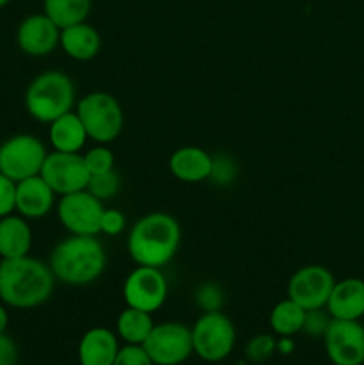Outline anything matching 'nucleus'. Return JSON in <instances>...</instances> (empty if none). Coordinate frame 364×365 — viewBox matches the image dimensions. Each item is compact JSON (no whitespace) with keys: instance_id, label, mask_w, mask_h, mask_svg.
<instances>
[{"instance_id":"1","label":"nucleus","mask_w":364,"mask_h":365,"mask_svg":"<svg viewBox=\"0 0 364 365\" xmlns=\"http://www.w3.org/2000/svg\"><path fill=\"white\" fill-rule=\"evenodd\" d=\"M49 262L31 255L0 260V302L18 310L36 309L49 302L56 289Z\"/></svg>"},{"instance_id":"2","label":"nucleus","mask_w":364,"mask_h":365,"mask_svg":"<svg viewBox=\"0 0 364 365\" xmlns=\"http://www.w3.org/2000/svg\"><path fill=\"white\" fill-rule=\"evenodd\" d=\"M182 230L178 221L166 212H150L132 225L127 235V252L138 266L159 267L177 255L181 248Z\"/></svg>"},{"instance_id":"3","label":"nucleus","mask_w":364,"mask_h":365,"mask_svg":"<svg viewBox=\"0 0 364 365\" xmlns=\"http://www.w3.org/2000/svg\"><path fill=\"white\" fill-rule=\"evenodd\" d=\"M49 266L57 282L86 287L98 280L107 266V255L96 235H68L54 246Z\"/></svg>"},{"instance_id":"4","label":"nucleus","mask_w":364,"mask_h":365,"mask_svg":"<svg viewBox=\"0 0 364 365\" xmlns=\"http://www.w3.org/2000/svg\"><path fill=\"white\" fill-rule=\"evenodd\" d=\"M74 81L64 71L49 70L36 75L25 89V110L39 123H52L63 114L74 110L75 106Z\"/></svg>"},{"instance_id":"5","label":"nucleus","mask_w":364,"mask_h":365,"mask_svg":"<svg viewBox=\"0 0 364 365\" xmlns=\"http://www.w3.org/2000/svg\"><path fill=\"white\" fill-rule=\"evenodd\" d=\"M86 134L96 145H111L123 130V110L111 93L93 91L82 96L75 109Z\"/></svg>"},{"instance_id":"6","label":"nucleus","mask_w":364,"mask_h":365,"mask_svg":"<svg viewBox=\"0 0 364 365\" xmlns=\"http://www.w3.org/2000/svg\"><path fill=\"white\" fill-rule=\"evenodd\" d=\"M193 353L203 362L218 364L227 359L236 346L234 323L221 310L203 312L191 328Z\"/></svg>"},{"instance_id":"7","label":"nucleus","mask_w":364,"mask_h":365,"mask_svg":"<svg viewBox=\"0 0 364 365\" xmlns=\"http://www.w3.org/2000/svg\"><path fill=\"white\" fill-rule=\"evenodd\" d=\"M46 148L32 134H14L0 145V173L20 182L39 175L46 159Z\"/></svg>"},{"instance_id":"8","label":"nucleus","mask_w":364,"mask_h":365,"mask_svg":"<svg viewBox=\"0 0 364 365\" xmlns=\"http://www.w3.org/2000/svg\"><path fill=\"white\" fill-rule=\"evenodd\" d=\"M153 365H181L193 355L191 328L177 321L153 324L143 342Z\"/></svg>"},{"instance_id":"9","label":"nucleus","mask_w":364,"mask_h":365,"mask_svg":"<svg viewBox=\"0 0 364 365\" xmlns=\"http://www.w3.org/2000/svg\"><path fill=\"white\" fill-rule=\"evenodd\" d=\"M103 202L89 191H77L61 196L57 202V220L71 235H98Z\"/></svg>"},{"instance_id":"10","label":"nucleus","mask_w":364,"mask_h":365,"mask_svg":"<svg viewBox=\"0 0 364 365\" xmlns=\"http://www.w3.org/2000/svg\"><path fill=\"white\" fill-rule=\"evenodd\" d=\"M123 299L127 307L153 314L166 303L168 280L159 267L138 266L123 282Z\"/></svg>"},{"instance_id":"11","label":"nucleus","mask_w":364,"mask_h":365,"mask_svg":"<svg viewBox=\"0 0 364 365\" xmlns=\"http://www.w3.org/2000/svg\"><path fill=\"white\" fill-rule=\"evenodd\" d=\"M39 175L57 196L84 191L91 177L82 159V153H64L56 150L46 153Z\"/></svg>"},{"instance_id":"12","label":"nucleus","mask_w":364,"mask_h":365,"mask_svg":"<svg viewBox=\"0 0 364 365\" xmlns=\"http://www.w3.org/2000/svg\"><path fill=\"white\" fill-rule=\"evenodd\" d=\"M334 284L335 278L328 267L320 264L303 266L289 278L288 298L305 310L325 309Z\"/></svg>"},{"instance_id":"13","label":"nucleus","mask_w":364,"mask_h":365,"mask_svg":"<svg viewBox=\"0 0 364 365\" xmlns=\"http://www.w3.org/2000/svg\"><path fill=\"white\" fill-rule=\"evenodd\" d=\"M321 339L334 365L364 364V324L360 321L332 319Z\"/></svg>"},{"instance_id":"14","label":"nucleus","mask_w":364,"mask_h":365,"mask_svg":"<svg viewBox=\"0 0 364 365\" xmlns=\"http://www.w3.org/2000/svg\"><path fill=\"white\" fill-rule=\"evenodd\" d=\"M61 29L45 13L25 16L16 29V45L25 56L46 57L59 46Z\"/></svg>"},{"instance_id":"15","label":"nucleus","mask_w":364,"mask_h":365,"mask_svg":"<svg viewBox=\"0 0 364 365\" xmlns=\"http://www.w3.org/2000/svg\"><path fill=\"white\" fill-rule=\"evenodd\" d=\"M56 196L41 175L16 182V212L25 220H41L52 212Z\"/></svg>"},{"instance_id":"16","label":"nucleus","mask_w":364,"mask_h":365,"mask_svg":"<svg viewBox=\"0 0 364 365\" xmlns=\"http://www.w3.org/2000/svg\"><path fill=\"white\" fill-rule=\"evenodd\" d=\"M325 310L332 319L360 321L364 317V280L343 278L335 282Z\"/></svg>"},{"instance_id":"17","label":"nucleus","mask_w":364,"mask_h":365,"mask_svg":"<svg viewBox=\"0 0 364 365\" xmlns=\"http://www.w3.org/2000/svg\"><path fill=\"white\" fill-rule=\"evenodd\" d=\"M168 168L177 180L186 184H198L209 180L213 155L200 146H182L171 153Z\"/></svg>"},{"instance_id":"18","label":"nucleus","mask_w":364,"mask_h":365,"mask_svg":"<svg viewBox=\"0 0 364 365\" xmlns=\"http://www.w3.org/2000/svg\"><path fill=\"white\" fill-rule=\"evenodd\" d=\"M120 344L118 335L106 327L89 328L79 342V364L81 365H113Z\"/></svg>"},{"instance_id":"19","label":"nucleus","mask_w":364,"mask_h":365,"mask_svg":"<svg viewBox=\"0 0 364 365\" xmlns=\"http://www.w3.org/2000/svg\"><path fill=\"white\" fill-rule=\"evenodd\" d=\"M59 46L68 57L84 63V61H91L98 56L102 39L93 25L82 21V24L61 29Z\"/></svg>"},{"instance_id":"20","label":"nucleus","mask_w":364,"mask_h":365,"mask_svg":"<svg viewBox=\"0 0 364 365\" xmlns=\"http://www.w3.org/2000/svg\"><path fill=\"white\" fill-rule=\"evenodd\" d=\"M32 248V230L20 214L0 217V259H18L29 255Z\"/></svg>"},{"instance_id":"21","label":"nucleus","mask_w":364,"mask_h":365,"mask_svg":"<svg viewBox=\"0 0 364 365\" xmlns=\"http://www.w3.org/2000/svg\"><path fill=\"white\" fill-rule=\"evenodd\" d=\"M88 139L84 125L75 110H70L49 123V141L56 152L81 153Z\"/></svg>"},{"instance_id":"22","label":"nucleus","mask_w":364,"mask_h":365,"mask_svg":"<svg viewBox=\"0 0 364 365\" xmlns=\"http://www.w3.org/2000/svg\"><path fill=\"white\" fill-rule=\"evenodd\" d=\"M153 324L156 323L152 319V314L127 307L121 310L116 319V335L125 344L143 346V342L152 331Z\"/></svg>"},{"instance_id":"23","label":"nucleus","mask_w":364,"mask_h":365,"mask_svg":"<svg viewBox=\"0 0 364 365\" xmlns=\"http://www.w3.org/2000/svg\"><path fill=\"white\" fill-rule=\"evenodd\" d=\"M93 0H43V13L59 29L86 21Z\"/></svg>"},{"instance_id":"24","label":"nucleus","mask_w":364,"mask_h":365,"mask_svg":"<svg viewBox=\"0 0 364 365\" xmlns=\"http://www.w3.org/2000/svg\"><path fill=\"white\" fill-rule=\"evenodd\" d=\"M303 319H305V309L289 298L278 302L270 312V327L278 337H295L302 331Z\"/></svg>"},{"instance_id":"25","label":"nucleus","mask_w":364,"mask_h":365,"mask_svg":"<svg viewBox=\"0 0 364 365\" xmlns=\"http://www.w3.org/2000/svg\"><path fill=\"white\" fill-rule=\"evenodd\" d=\"M120 177L114 170L107 171V173L100 175H91L88 182V187L86 191L91 192L95 198H98L100 202H106V200L114 198L120 191Z\"/></svg>"},{"instance_id":"26","label":"nucleus","mask_w":364,"mask_h":365,"mask_svg":"<svg viewBox=\"0 0 364 365\" xmlns=\"http://www.w3.org/2000/svg\"><path fill=\"white\" fill-rule=\"evenodd\" d=\"M82 159H84L89 175H100L114 170V153L107 145L93 146L88 152L82 153Z\"/></svg>"},{"instance_id":"27","label":"nucleus","mask_w":364,"mask_h":365,"mask_svg":"<svg viewBox=\"0 0 364 365\" xmlns=\"http://www.w3.org/2000/svg\"><path fill=\"white\" fill-rule=\"evenodd\" d=\"M277 353V341H275L271 335H256L253 339H250L248 344L245 348L246 359L252 364H263L266 360H270L271 356Z\"/></svg>"},{"instance_id":"28","label":"nucleus","mask_w":364,"mask_h":365,"mask_svg":"<svg viewBox=\"0 0 364 365\" xmlns=\"http://www.w3.org/2000/svg\"><path fill=\"white\" fill-rule=\"evenodd\" d=\"M195 298L203 312L221 310V305H223V292H221V289L216 284H211V282H207V284L200 285L196 289Z\"/></svg>"},{"instance_id":"29","label":"nucleus","mask_w":364,"mask_h":365,"mask_svg":"<svg viewBox=\"0 0 364 365\" xmlns=\"http://www.w3.org/2000/svg\"><path fill=\"white\" fill-rule=\"evenodd\" d=\"M330 321V314L325 312V309L305 310V319H303L302 331L305 335H310V337H323Z\"/></svg>"},{"instance_id":"30","label":"nucleus","mask_w":364,"mask_h":365,"mask_svg":"<svg viewBox=\"0 0 364 365\" xmlns=\"http://www.w3.org/2000/svg\"><path fill=\"white\" fill-rule=\"evenodd\" d=\"M236 173H238V168H236L234 160L228 155H216L213 157V168H211L209 180H213L214 184L227 185L234 180Z\"/></svg>"},{"instance_id":"31","label":"nucleus","mask_w":364,"mask_h":365,"mask_svg":"<svg viewBox=\"0 0 364 365\" xmlns=\"http://www.w3.org/2000/svg\"><path fill=\"white\" fill-rule=\"evenodd\" d=\"M16 210V182L0 173V217Z\"/></svg>"},{"instance_id":"32","label":"nucleus","mask_w":364,"mask_h":365,"mask_svg":"<svg viewBox=\"0 0 364 365\" xmlns=\"http://www.w3.org/2000/svg\"><path fill=\"white\" fill-rule=\"evenodd\" d=\"M113 365H153V362L150 360L148 353L145 351L143 346L125 344L118 351L116 360H114Z\"/></svg>"},{"instance_id":"33","label":"nucleus","mask_w":364,"mask_h":365,"mask_svg":"<svg viewBox=\"0 0 364 365\" xmlns=\"http://www.w3.org/2000/svg\"><path fill=\"white\" fill-rule=\"evenodd\" d=\"M125 225H127V217L121 210L103 209L102 220H100V234L114 237V235H120L125 230Z\"/></svg>"},{"instance_id":"34","label":"nucleus","mask_w":364,"mask_h":365,"mask_svg":"<svg viewBox=\"0 0 364 365\" xmlns=\"http://www.w3.org/2000/svg\"><path fill=\"white\" fill-rule=\"evenodd\" d=\"M18 364V346L7 334L0 335V365Z\"/></svg>"},{"instance_id":"35","label":"nucleus","mask_w":364,"mask_h":365,"mask_svg":"<svg viewBox=\"0 0 364 365\" xmlns=\"http://www.w3.org/2000/svg\"><path fill=\"white\" fill-rule=\"evenodd\" d=\"M295 349V342L291 337H280V341H277V351L282 355H289Z\"/></svg>"},{"instance_id":"36","label":"nucleus","mask_w":364,"mask_h":365,"mask_svg":"<svg viewBox=\"0 0 364 365\" xmlns=\"http://www.w3.org/2000/svg\"><path fill=\"white\" fill-rule=\"evenodd\" d=\"M7 324H9V314H7L6 305H4V303L0 302V335L6 334Z\"/></svg>"},{"instance_id":"37","label":"nucleus","mask_w":364,"mask_h":365,"mask_svg":"<svg viewBox=\"0 0 364 365\" xmlns=\"http://www.w3.org/2000/svg\"><path fill=\"white\" fill-rule=\"evenodd\" d=\"M9 2L11 0H0V9H2V7H6Z\"/></svg>"}]
</instances>
